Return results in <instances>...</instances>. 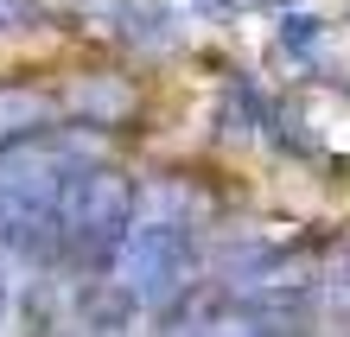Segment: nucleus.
I'll return each mask as SVG.
<instances>
[{
    "instance_id": "f257e3e1",
    "label": "nucleus",
    "mask_w": 350,
    "mask_h": 337,
    "mask_svg": "<svg viewBox=\"0 0 350 337\" xmlns=\"http://www.w3.org/2000/svg\"><path fill=\"white\" fill-rule=\"evenodd\" d=\"M83 128H19L0 140V248L13 261L51 273L64 255L70 191L90 172Z\"/></svg>"
},
{
    "instance_id": "f03ea898",
    "label": "nucleus",
    "mask_w": 350,
    "mask_h": 337,
    "mask_svg": "<svg viewBox=\"0 0 350 337\" xmlns=\"http://www.w3.org/2000/svg\"><path fill=\"white\" fill-rule=\"evenodd\" d=\"M191 191L178 178H159L140 191L134 204V223H128V242H121V286L134 293L140 306H166L172 293L191 280V248H198V217H191Z\"/></svg>"
},
{
    "instance_id": "7ed1b4c3",
    "label": "nucleus",
    "mask_w": 350,
    "mask_h": 337,
    "mask_svg": "<svg viewBox=\"0 0 350 337\" xmlns=\"http://www.w3.org/2000/svg\"><path fill=\"white\" fill-rule=\"evenodd\" d=\"M134 178L115 172V165H90L70 191V217H64V255L57 267L77 273V280H109L115 261H121V242H128V223H134Z\"/></svg>"
},
{
    "instance_id": "20e7f679",
    "label": "nucleus",
    "mask_w": 350,
    "mask_h": 337,
    "mask_svg": "<svg viewBox=\"0 0 350 337\" xmlns=\"http://www.w3.org/2000/svg\"><path fill=\"white\" fill-rule=\"evenodd\" d=\"M140 299L121 280H83V331L90 337H134Z\"/></svg>"
},
{
    "instance_id": "39448f33",
    "label": "nucleus",
    "mask_w": 350,
    "mask_h": 337,
    "mask_svg": "<svg viewBox=\"0 0 350 337\" xmlns=\"http://www.w3.org/2000/svg\"><path fill=\"white\" fill-rule=\"evenodd\" d=\"M319 32H325V19H319V13H280V32H274V45L299 57V51H312V45H319Z\"/></svg>"
},
{
    "instance_id": "423d86ee",
    "label": "nucleus",
    "mask_w": 350,
    "mask_h": 337,
    "mask_svg": "<svg viewBox=\"0 0 350 337\" xmlns=\"http://www.w3.org/2000/svg\"><path fill=\"white\" fill-rule=\"evenodd\" d=\"M32 26H45V0H0V38H19Z\"/></svg>"
},
{
    "instance_id": "0eeeda50",
    "label": "nucleus",
    "mask_w": 350,
    "mask_h": 337,
    "mask_svg": "<svg viewBox=\"0 0 350 337\" xmlns=\"http://www.w3.org/2000/svg\"><path fill=\"white\" fill-rule=\"evenodd\" d=\"M7 306H13V286H7V248H0V325H7Z\"/></svg>"
}]
</instances>
